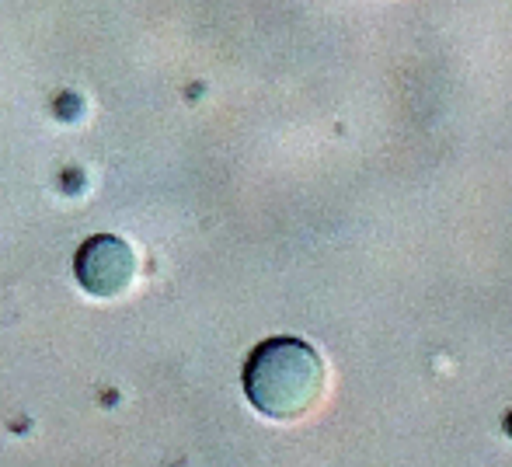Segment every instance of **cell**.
<instances>
[{
    "mask_svg": "<svg viewBox=\"0 0 512 467\" xmlns=\"http://www.w3.org/2000/svg\"><path fill=\"white\" fill-rule=\"evenodd\" d=\"M136 279V255L119 237H91L77 255V283L95 297H122Z\"/></svg>",
    "mask_w": 512,
    "mask_h": 467,
    "instance_id": "2",
    "label": "cell"
},
{
    "mask_svg": "<svg viewBox=\"0 0 512 467\" xmlns=\"http://www.w3.org/2000/svg\"><path fill=\"white\" fill-rule=\"evenodd\" d=\"M324 359L300 339H269L244 366V394L276 422L304 419L324 394Z\"/></svg>",
    "mask_w": 512,
    "mask_h": 467,
    "instance_id": "1",
    "label": "cell"
}]
</instances>
